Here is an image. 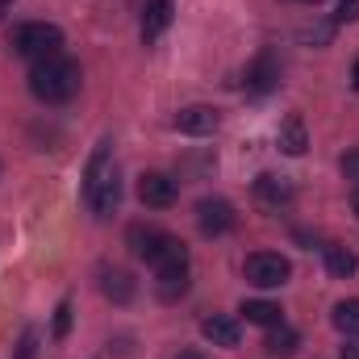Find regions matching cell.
Wrapping results in <instances>:
<instances>
[{
    "mask_svg": "<svg viewBox=\"0 0 359 359\" xmlns=\"http://www.w3.org/2000/svg\"><path fill=\"white\" fill-rule=\"evenodd\" d=\"M268 355L276 359H288V355H297V347H301V334L292 330V326H284V322H276V326H268Z\"/></svg>",
    "mask_w": 359,
    "mask_h": 359,
    "instance_id": "2e32d148",
    "label": "cell"
},
{
    "mask_svg": "<svg viewBox=\"0 0 359 359\" xmlns=\"http://www.w3.org/2000/svg\"><path fill=\"white\" fill-rule=\"evenodd\" d=\"M176 0H147L142 4V42H155L168 25H172Z\"/></svg>",
    "mask_w": 359,
    "mask_h": 359,
    "instance_id": "9c48e42d",
    "label": "cell"
},
{
    "mask_svg": "<svg viewBox=\"0 0 359 359\" xmlns=\"http://www.w3.org/2000/svg\"><path fill=\"white\" fill-rule=\"evenodd\" d=\"M217 121H222V113H217L213 104H188V109H180V113H176V130H180V134H192V138L213 134V130H217Z\"/></svg>",
    "mask_w": 359,
    "mask_h": 359,
    "instance_id": "52a82bcc",
    "label": "cell"
},
{
    "mask_svg": "<svg viewBox=\"0 0 359 359\" xmlns=\"http://www.w3.org/2000/svg\"><path fill=\"white\" fill-rule=\"evenodd\" d=\"M339 168H343V176H347V180H355V184H359V147H351V151L343 155V163H339Z\"/></svg>",
    "mask_w": 359,
    "mask_h": 359,
    "instance_id": "44dd1931",
    "label": "cell"
},
{
    "mask_svg": "<svg viewBox=\"0 0 359 359\" xmlns=\"http://www.w3.org/2000/svg\"><path fill=\"white\" fill-rule=\"evenodd\" d=\"M176 359H205V355H196V351H180Z\"/></svg>",
    "mask_w": 359,
    "mask_h": 359,
    "instance_id": "484cf974",
    "label": "cell"
},
{
    "mask_svg": "<svg viewBox=\"0 0 359 359\" xmlns=\"http://www.w3.org/2000/svg\"><path fill=\"white\" fill-rule=\"evenodd\" d=\"M247 322H255V326H276L280 322V305L276 301H243V309H238Z\"/></svg>",
    "mask_w": 359,
    "mask_h": 359,
    "instance_id": "ac0fdd59",
    "label": "cell"
},
{
    "mask_svg": "<svg viewBox=\"0 0 359 359\" xmlns=\"http://www.w3.org/2000/svg\"><path fill=\"white\" fill-rule=\"evenodd\" d=\"M8 13H13V0H0V21H4Z\"/></svg>",
    "mask_w": 359,
    "mask_h": 359,
    "instance_id": "d4e9b609",
    "label": "cell"
},
{
    "mask_svg": "<svg viewBox=\"0 0 359 359\" xmlns=\"http://www.w3.org/2000/svg\"><path fill=\"white\" fill-rule=\"evenodd\" d=\"M84 196H88L96 217H109L121 205V180H117V168H113V142L96 147V155L88 163V180H84Z\"/></svg>",
    "mask_w": 359,
    "mask_h": 359,
    "instance_id": "7a4b0ae2",
    "label": "cell"
},
{
    "mask_svg": "<svg viewBox=\"0 0 359 359\" xmlns=\"http://www.w3.org/2000/svg\"><path fill=\"white\" fill-rule=\"evenodd\" d=\"M255 201L268 205V209H280V205L292 201V184L284 176H259L255 180Z\"/></svg>",
    "mask_w": 359,
    "mask_h": 359,
    "instance_id": "5bb4252c",
    "label": "cell"
},
{
    "mask_svg": "<svg viewBox=\"0 0 359 359\" xmlns=\"http://www.w3.org/2000/svg\"><path fill=\"white\" fill-rule=\"evenodd\" d=\"M80 63H72V59H63V55H50V59H38L34 67H29V88L38 100H46V104H63V100H72L76 92H80Z\"/></svg>",
    "mask_w": 359,
    "mask_h": 359,
    "instance_id": "6da1fadb",
    "label": "cell"
},
{
    "mask_svg": "<svg viewBox=\"0 0 359 359\" xmlns=\"http://www.w3.org/2000/svg\"><path fill=\"white\" fill-rule=\"evenodd\" d=\"M339 359H359V334H347L343 347H339Z\"/></svg>",
    "mask_w": 359,
    "mask_h": 359,
    "instance_id": "603a6c76",
    "label": "cell"
},
{
    "mask_svg": "<svg viewBox=\"0 0 359 359\" xmlns=\"http://www.w3.org/2000/svg\"><path fill=\"white\" fill-rule=\"evenodd\" d=\"M355 268H359L355 251H347V247H339V243H330V247H326V271H330L334 280H347V276H355Z\"/></svg>",
    "mask_w": 359,
    "mask_h": 359,
    "instance_id": "e0dca14e",
    "label": "cell"
},
{
    "mask_svg": "<svg viewBox=\"0 0 359 359\" xmlns=\"http://www.w3.org/2000/svg\"><path fill=\"white\" fill-rule=\"evenodd\" d=\"M155 292L159 301H180L188 292V264H176V268H155Z\"/></svg>",
    "mask_w": 359,
    "mask_h": 359,
    "instance_id": "4fadbf2b",
    "label": "cell"
},
{
    "mask_svg": "<svg viewBox=\"0 0 359 359\" xmlns=\"http://www.w3.org/2000/svg\"><path fill=\"white\" fill-rule=\"evenodd\" d=\"M176 196H180V184L172 176H163V172L138 176V201H142V205H151V209H172Z\"/></svg>",
    "mask_w": 359,
    "mask_h": 359,
    "instance_id": "8992f818",
    "label": "cell"
},
{
    "mask_svg": "<svg viewBox=\"0 0 359 359\" xmlns=\"http://www.w3.org/2000/svg\"><path fill=\"white\" fill-rule=\"evenodd\" d=\"M243 271H247V280L255 288H280V284H288L292 264L284 255H276V251H255V255H247Z\"/></svg>",
    "mask_w": 359,
    "mask_h": 359,
    "instance_id": "277c9868",
    "label": "cell"
},
{
    "mask_svg": "<svg viewBox=\"0 0 359 359\" xmlns=\"http://www.w3.org/2000/svg\"><path fill=\"white\" fill-rule=\"evenodd\" d=\"M334 21H359V0H339Z\"/></svg>",
    "mask_w": 359,
    "mask_h": 359,
    "instance_id": "7402d4cb",
    "label": "cell"
},
{
    "mask_svg": "<svg viewBox=\"0 0 359 359\" xmlns=\"http://www.w3.org/2000/svg\"><path fill=\"white\" fill-rule=\"evenodd\" d=\"M351 209H355V217H359V188H355V196H351Z\"/></svg>",
    "mask_w": 359,
    "mask_h": 359,
    "instance_id": "83f0119b",
    "label": "cell"
},
{
    "mask_svg": "<svg viewBox=\"0 0 359 359\" xmlns=\"http://www.w3.org/2000/svg\"><path fill=\"white\" fill-rule=\"evenodd\" d=\"M126 243H130V251L138 255V259H155L159 255V247L168 243V230H159V226H142V222H134L130 230H126Z\"/></svg>",
    "mask_w": 359,
    "mask_h": 359,
    "instance_id": "ba28073f",
    "label": "cell"
},
{
    "mask_svg": "<svg viewBox=\"0 0 359 359\" xmlns=\"http://www.w3.org/2000/svg\"><path fill=\"white\" fill-rule=\"evenodd\" d=\"M351 84L359 88V59H355V72H351Z\"/></svg>",
    "mask_w": 359,
    "mask_h": 359,
    "instance_id": "4316f807",
    "label": "cell"
},
{
    "mask_svg": "<svg viewBox=\"0 0 359 359\" xmlns=\"http://www.w3.org/2000/svg\"><path fill=\"white\" fill-rule=\"evenodd\" d=\"M8 46H13V55L38 63V59H50V55L63 50V29L59 25H46V21H25V25H13Z\"/></svg>",
    "mask_w": 359,
    "mask_h": 359,
    "instance_id": "3957f363",
    "label": "cell"
},
{
    "mask_svg": "<svg viewBox=\"0 0 359 359\" xmlns=\"http://www.w3.org/2000/svg\"><path fill=\"white\" fill-rule=\"evenodd\" d=\"M34 343H38V334L25 330V339H21V359H34Z\"/></svg>",
    "mask_w": 359,
    "mask_h": 359,
    "instance_id": "cb8c5ba5",
    "label": "cell"
},
{
    "mask_svg": "<svg viewBox=\"0 0 359 359\" xmlns=\"http://www.w3.org/2000/svg\"><path fill=\"white\" fill-rule=\"evenodd\" d=\"M276 80H280V63H276V55H271V50H264V55L247 67V92L264 96V92L276 88Z\"/></svg>",
    "mask_w": 359,
    "mask_h": 359,
    "instance_id": "30bf717a",
    "label": "cell"
},
{
    "mask_svg": "<svg viewBox=\"0 0 359 359\" xmlns=\"http://www.w3.org/2000/svg\"><path fill=\"white\" fill-rule=\"evenodd\" d=\"M330 322H334L343 334H359V297L339 301V305H334V313H330Z\"/></svg>",
    "mask_w": 359,
    "mask_h": 359,
    "instance_id": "d6986e66",
    "label": "cell"
},
{
    "mask_svg": "<svg viewBox=\"0 0 359 359\" xmlns=\"http://www.w3.org/2000/svg\"><path fill=\"white\" fill-rule=\"evenodd\" d=\"M201 334H205L213 347H238V339H243L238 322H234V318H222V313L205 318V322H201Z\"/></svg>",
    "mask_w": 359,
    "mask_h": 359,
    "instance_id": "7c38bea8",
    "label": "cell"
},
{
    "mask_svg": "<svg viewBox=\"0 0 359 359\" xmlns=\"http://www.w3.org/2000/svg\"><path fill=\"white\" fill-rule=\"evenodd\" d=\"M67 330H72V301L55 309V339H67Z\"/></svg>",
    "mask_w": 359,
    "mask_h": 359,
    "instance_id": "ffe728a7",
    "label": "cell"
},
{
    "mask_svg": "<svg viewBox=\"0 0 359 359\" xmlns=\"http://www.w3.org/2000/svg\"><path fill=\"white\" fill-rule=\"evenodd\" d=\"M305 4H318V0H305Z\"/></svg>",
    "mask_w": 359,
    "mask_h": 359,
    "instance_id": "f1b7e54d",
    "label": "cell"
},
{
    "mask_svg": "<svg viewBox=\"0 0 359 359\" xmlns=\"http://www.w3.org/2000/svg\"><path fill=\"white\" fill-rule=\"evenodd\" d=\"M305 147H309L305 121H301V113H288V117H284V126H280V151L297 159V155H305Z\"/></svg>",
    "mask_w": 359,
    "mask_h": 359,
    "instance_id": "9a60e30c",
    "label": "cell"
},
{
    "mask_svg": "<svg viewBox=\"0 0 359 359\" xmlns=\"http://www.w3.org/2000/svg\"><path fill=\"white\" fill-rule=\"evenodd\" d=\"M196 226H201V234L217 238V234H230V230L238 226V213H234V205H230V201L209 196V201H201V205H196Z\"/></svg>",
    "mask_w": 359,
    "mask_h": 359,
    "instance_id": "5b68a950",
    "label": "cell"
},
{
    "mask_svg": "<svg viewBox=\"0 0 359 359\" xmlns=\"http://www.w3.org/2000/svg\"><path fill=\"white\" fill-rule=\"evenodd\" d=\"M100 292H104L113 305H126V301H134L138 284H134V276L126 268H104L100 271Z\"/></svg>",
    "mask_w": 359,
    "mask_h": 359,
    "instance_id": "8fae6325",
    "label": "cell"
}]
</instances>
